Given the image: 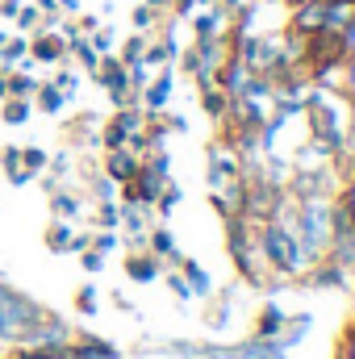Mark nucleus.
I'll return each instance as SVG.
<instances>
[{"mask_svg": "<svg viewBox=\"0 0 355 359\" xmlns=\"http://www.w3.org/2000/svg\"><path fill=\"white\" fill-rule=\"evenodd\" d=\"M322 8H326L322 0H305V8H297V17H293V29H297V34H318L322 21H326Z\"/></svg>", "mask_w": 355, "mask_h": 359, "instance_id": "3", "label": "nucleus"}, {"mask_svg": "<svg viewBox=\"0 0 355 359\" xmlns=\"http://www.w3.org/2000/svg\"><path fill=\"white\" fill-rule=\"evenodd\" d=\"M347 92L355 96V55H347Z\"/></svg>", "mask_w": 355, "mask_h": 359, "instance_id": "7", "label": "nucleus"}, {"mask_svg": "<svg viewBox=\"0 0 355 359\" xmlns=\"http://www.w3.org/2000/svg\"><path fill=\"white\" fill-rule=\"evenodd\" d=\"M347 359H355V334H351V343H347Z\"/></svg>", "mask_w": 355, "mask_h": 359, "instance_id": "8", "label": "nucleus"}, {"mask_svg": "<svg viewBox=\"0 0 355 359\" xmlns=\"http://www.w3.org/2000/svg\"><path fill=\"white\" fill-rule=\"evenodd\" d=\"M322 17H326V21H322L326 34H343V29L355 21V0H326Z\"/></svg>", "mask_w": 355, "mask_h": 359, "instance_id": "2", "label": "nucleus"}, {"mask_svg": "<svg viewBox=\"0 0 355 359\" xmlns=\"http://www.w3.org/2000/svg\"><path fill=\"white\" fill-rule=\"evenodd\" d=\"M38 59H59V42H38Z\"/></svg>", "mask_w": 355, "mask_h": 359, "instance_id": "5", "label": "nucleus"}, {"mask_svg": "<svg viewBox=\"0 0 355 359\" xmlns=\"http://www.w3.org/2000/svg\"><path fill=\"white\" fill-rule=\"evenodd\" d=\"M264 251H267V259H272V264H280V268H288V271L301 264V259H297V243H293L284 230H276V226L264 234Z\"/></svg>", "mask_w": 355, "mask_h": 359, "instance_id": "1", "label": "nucleus"}, {"mask_svg": "<svg viewBox=\"0 0 355 359\" xmlns=\"http://www.w3.org/2000/svg\"><path fill=\"white\" fill-rule=\"evenodd\" d=\"M339 38H343V55H355V21L343 29V34H339Z\"/></svg>", "mask_w": 355, "mask_h": 359, "instance_id": "6", "label": "nucleus"}, {"mask_svg": "<svg viewBox=\"0 0 355 359\" xmlns=\"http://www.w3.org/2000/svg\"><path fill=\"white\" fill-rule=\"evenodd\" d=\"M109 172H113V176H134V159H130V155H121V151H117V155H113V159H109Z\"/></svg>", "mask_w": 355, "mask_h": 359, "instance_id": "4", "label": "nucleus"}]
</instances>
